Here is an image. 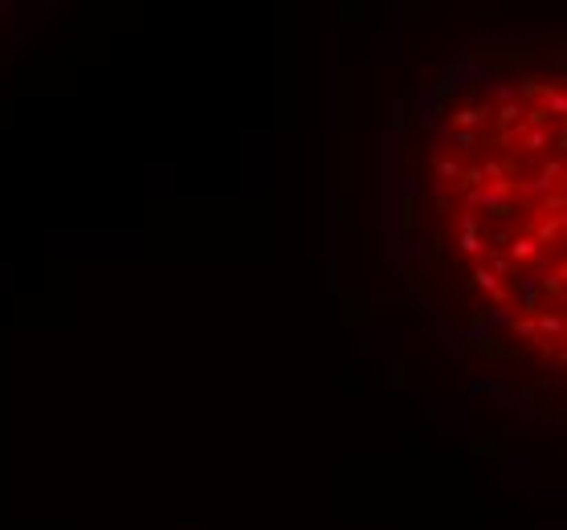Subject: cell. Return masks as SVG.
Here are the masks:
<instances>
[{
	"label": "cell",
	"mask_w": 567,
	"mask_h": 530,
	"mask_svg": "<svg viewBox=\"0 0 567 530\" xmlns=\"http://www.w3.org/2000/svg\"><path fill=\"white\" fill-rule=\"evenodd\" d=\"M564 90L510 78L465 102L436 143L441 213L478 286L515 335L564 343Z\"/></svg>",
	"instance_id": "1"
}]
</instances>
